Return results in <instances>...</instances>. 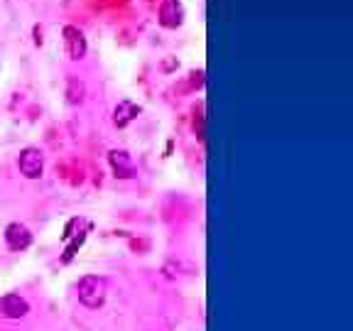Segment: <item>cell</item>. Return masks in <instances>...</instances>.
Segmentation results:
<instances>
[{"label": "cell", "instance_id": "277c9868", "mask_svg": "<svg viewBox=\"0 0 353 331\" xmlns=\"http://www.w3.org/2000/svg\"><path fill=\"white\" fill-rule=\"evenodd\" d=\"M6 243L10 250H25L32 243V233L22 226V223H10L6 228Z\"/></svg>", "mask_w": 353, "mask_h": 331}, {"label": "cell", "instance_id": "5b68a950", "mask_svg": "<svg viewBox=\"0 0 353 331\" xmlns=\"http://www.w3.org/2000/svg\"><path fill=\"white\" fill-rule=\"evenodd\" d=\"M64 44H66V52L72 59H81L86 54V37L81 34V30L77 28H64Z\"/></svg>", "mask_w": 353, "mask_h": 331}, {"label": "cell", "instance_id": "52a82bcc", "mask_svg": "<svg viewBox=\"0 0 353 331\" xmlns=\"http://www.w3.org/2000/svg\"><path fill=\"white\" fill-rule=\"evenodd\" d=\"M110 160V167H113V172H116V177H123V179H128V177L135 174V165H132L130 154L123 152V150H113V152L108 154Z\"/></svg>", "mask_w": 353, "mask_h": 331}, {"label": "cell", "instance_id": "6da1fadb", "mask_svg": "<svg viewBox=\"0 0 353 331\" xmlns=\"http://www.w3.org/2000/svg\"><path fill=\"white\" fill-rule=\"evenodd\" d=\"M79 299H81L86 307L99 309L105 302V282L96 275H86L79 282Z\"/></svg>", "mask_w": 353, "mask_h": 331}, {"label": "cell", "instance_id": "9c48e42d", "mask_svg": "<svg viewBox=\"0 0 353 331\" xmlns=\"http://www.w3.org/2000/svg\"><path fill=\"white\" fill-rule=\"evenodd\" d=\"M66 101L69 103H81L83 101V83L77 79H69L66 81Z\"/></svg>", "mask_w": 353, "mask_h": 331}, {"label": "cell", "instance_id": "8992f818", "mask_svg": "<svg viewBox=\"0 0 353 331\" xmlns=\"http://www.w3.org/2000/svg\"><path fill=\"white\" fill-rule=\"evenodd\" d=\"M182 17L184 10L179 6V0H165L160 8V22L165 28H176V25H182Z\"/></svg>", "mask_w": 353, "mask_h": 331}, {"label": "cell", "instance_id": "7a4b0ae2", "mask_svg": "<svg viewBox=\"0 0 353 331\" xmlns=\"http://www.w3.org/2000/svg\"><path fill=\"white\" fill-rule=\"evenodd\" d=\"M17 167L28 179H39L44 172V154L39 148H25L20 152V160H17Z\"/></svg>", "mask_w": 353, "mask_h": 331}, {"label": "cell", "instance_id": "3957f363", "mask_svg": "<svg viewBox=\"0 0 353 331\" xmlns=\"http://www.w3.org/2000/svg\"><path fill=\"white\" fill-rule=\"evenodd\" d=\"M30 312L28 299H22L20 294H6L0 299V314L8 317V319H22V317Z\"/></svg>", "mask_w": 353, "mask_h": 331}, {"label": "cell", "instance_id": "ba28073f", "mask_svg": "<svg viewBox=\"0 0 353 331\" xmlns=\"http://www.w3.org/2000/svg\"><path fill=\"white\" fill-rule=\"evenodd\" d=\"M138 113H140V106L130 103V101H121V103L116 106V110H113V123H116L118 128H125L128 123L135 121Z\"/></svg>", "mask_w": 353, "mask_h": 331}]
</instances>
